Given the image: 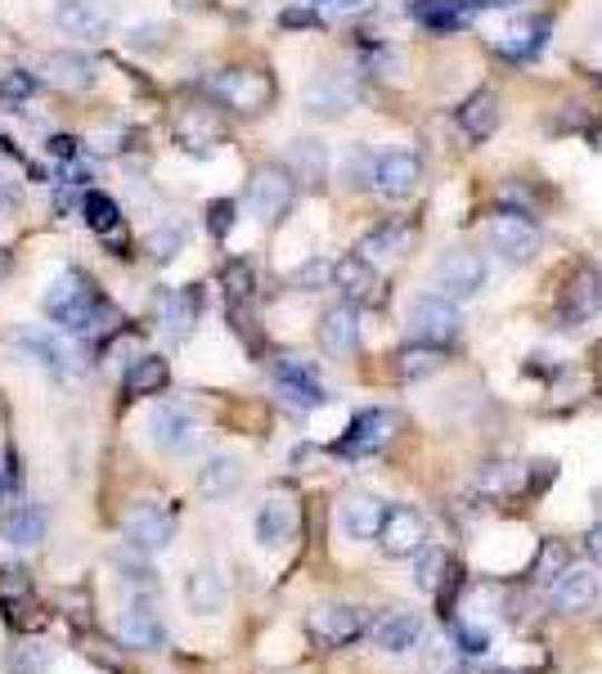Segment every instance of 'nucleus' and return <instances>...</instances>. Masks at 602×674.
I'll return each instance as SVG.
<instances>
[{
  "instance_id": "nucleus-37",
  "label": "nucleus",
  "mask_w": 602,
  "mask_h": 674,
  "mask_svg": "<svg viewBox=\"0 0 602 674\" xmlns=\"http://www.w3.org/2000/svg\"><path fill=\"white\" fill-rule=\"evenodd\" d=\"M544 32H549V23H544V19H531V23L509 28V32H504V54H513V59H531V54L544 46Z\"/></svg>"
},
{
  "instance_id": "nucleus-23",
  "label": "nucleus",
  "mask_w": 602,
  "mask_h": 674,
  "mask_svg": "<svg viewBox=\"0 0 602 674\" xmlns=\"http://www.w3.org/2000/svg\"><path fill=\"white\" fill-rule=\"evenodd\" d=\"M185 603L194 616H220L225 603H229V589H225V576L216 567H194L185 576Z\"/></svg>"
},
{
  "instance_id": "nucleus-7",
  "label": "nucleus",
  "mask_w": 602,
  "mask_h": 674,
  "mask_svg": "<svg viewBox=\"0 0 602 674\" xmlns=\"http://www.w3.org/2000/svg\"><path fill=\"white\" fill-rule=\"evenodd\" d=\"M55 28L72 41H103L108 28H112V10L103 6V0H55Z\"/></svg>"
},
{
  "instance_id": "nucleus-53",
  "label": "nucleus",
  "mask_w": 602,
  "mask_h": 674,
  "mask_svg": "<svg viewBox=\"0 0 602 674\" xmlns=\"http://www.w3.org/2000/svg\"><path fill=\"white\" fill-rule=\"evenodd\" d=\"M467 6H481V10H517L522 0H467Z\"/></svg>"
},
{
  "instance_id": "nucleus-27",
  "label": "nucleus",
  "mask_w": 602,
  "mask_h": 674,
  "mask_svg": "<svg viewBox=\"0 0 602 674\" xmlns=\"http://www.w3.org/2000/svg\"><path fill=\"white\" fill-rule=\"evenodd\" d=\"M41 77L59 90H86L95 81V63L77 50H55V54L41 59Z\"/></svg>"
},
{
  "instance_id": "nucleus-13",
  "label": "nucleus",
  "mask_w": 602,
  "mask_h": 674,
  "mask_svg": "<svg viewBox=\"0 0 602 674\" xmlns=\"http://www.w3.org/2000/svg\"><path fill=\"white\" fill-rule=\"evenodd\" d=\"M423 539H427L423 513L409 508V504H396V508L387 504V517H383V531H378V548L387 557H414L423 548Z\"/></svg>"
},
{
  "instance_id": "nucleus-42",
  "label": "nucleus",
  "mask_w": 602,
  "mask_h": 674,
  "mask_svg": "<svg viewBox=\"0 0 602 674\" xmlns=\"http://www.w3.org/2000/svg\"><path fill=\"white\" fill-rule=\"evenodd\" d=\"M454 647H458L463 656H486V652H491V634L476 630V625H458V630H454Z\"/></svg>"
},
{
  "instance_id": "nucleus-20",
  "label": "nucleus",
  "mask_w": 602,
  "mask_h": 674,
  "mask_svg": "<svg viewBox=\"0 0 602 674\" xmlns=\"http://www.w3.org/2000/svg\"><path fill=\"white\" fill-rule=\"evenodd\" d=\"M333 284L342 288V297H346L351 306H374V301H383V279H378L374 261H365V257L337 261V266H333Z\"/></svg>"
},
{
  "instance_id": "nucleus-48",
  "label": "nucleus",
  "mask_w": 602,
  "mask_h": 674,
  "mask_svg": "<svg viewBox=\"0 0 602 674\" xmlns=\"http://www.w3.org/2000/svg\"><path fill=\"white\" fill-rule=\"evenodd\" d=\"M225 284H229V297H234V301H244V297L253 293V270H248L244 261H234V266L225 270Z\"/></svg>"
},
{
  "instance_id": "nucleus-32",
  "label": "nucleus",
  "mask_w": 602,
  "mask_h": 674,
  "mask_svg": "<svg viewBox=\"0 0 602 674\" xmlns=\"http://www.w3.org/2000/svg\"><path fill=\"white\" fill-rule=\"evenodd\" d=\"M458 127H463L467 140H486V136L500 127V99H495L491 90L467 95L463 108H458Z\"/></svg>"
},
{
  "instance_id": "nucleus-33",
  "label": "nucleus",
  "mask_w": 602,
  "mask_h": 674,
  "mask_svg": "<svg viewBox=\"0 0 602 674\" xmlns=\"http://www.w3.org/2000/svg\"><path fill=\"white\" fill-rule=\"evenodd\" d=\"M14 347L28 356V360H37L41 369H50V374H63V347L55 343L50 333H41V328H32V324H23V328H14Z\"/></svg>"
},
{
  "instance_id": "nucleus-21",
  "label": "nucleus",
  "mask_w": 602,
  "mask_h": 674,
  "mask_svg": "<svg viewBox=\"0 0 602 674\" xmlns=\"http://www.w3.org/2000/svg\"><path fill=\"white\" fill-rule=\"evenodd\" d=\"M154 310H158V324L171 343H185L194 333V319H198V293L194 288H162L154 297Z\"/></svg>"
},
{
  "instance_id": "nucleus-4",
  "label": "nucleus",
  "mask_w": 602,
  "mask_h": 674,
  "mask_svg": "<svg viewBox=\"0 0 602 674\" xmlns=\"http://www.w3.org/2000/svg\"><path fill=\"white\" fill-rule=\"evenodd\" d=\"M211 95L234 112H261L275 99V81L261 68H225L211 77Z\"/></svg>"
},
{
  "instance_id": "nucleus-54",
  "label": "nucleus",
  "mask_w": 602,
  "mask_h": 674,
  "mask_svg": "<svg viewBox=\"0 0 602 674\" xmlns=\"http://www.w3.org/2000/svg\"><path fill=\"white\" fill-rule=\"evenodd\" d=\"M315 23V14H302V10H288L284 14V28H310Z\"/></svg>"
},
{
  "instance_id": "nucleus-24",
  "label": "nucleus",
  "mask_w": 602,
  "mask_h": 674,
  "mask_svg": "<svg viewBox=\"0 0 602 674\" xmlns=\"http://www.w3.org/2000/svg\"><path fill=\"white\" fill-rule=\"evenodd\" d=\"M598 310H602V279H598V270H580L562 293V324L566 328L589 324Z\"/></svg>"
},
{
  "instance_id": "nucleus-30",
  "label": "nucleus",
  "mask_w": 602,
  "mask_h": 674,
  "mask_svg": "<svg viewBox=\"0 0 602 674\" xmlns=\"http://www.w3.org/2000/svg\"><path fill=\"white\" fill-rule=\"evenodd\" d=\"M409 19L436 37L458 32L467 23V0H409Z\"/></svg>"
},
{
  "instance_id": "nucleus-26",
  "label": "nucleus",
  "mask_w": 602,
  "mask_h": 674,
  "mask_svg": "<svg viewBox=\"0 0 602 674\" xmlns=\"http://www.w3.org/2000/svg\"><path fill=\"white\" fill-rule=\"evenodd\" d=\"M46 535V513L37 504H10V508H0V539L14 544V548H32L41 544Z\"/></svg>"
},
{
  "instance_id": "nucleus-52",
  "label": "nucleus",
  "mask_w": 602,
  "mask_h": 674,
  "mask_svg": "<svg viewBox=\"0 0 602 674\" xmlns=\"http://www.w3.org/2000/svg\"><path fill=\"white\" fill-rule=\"evenodd\" d=\"M584 548H589V557H593L598 567H602V526H593V531L584 535Z\"/></svg>"
},
{
  "instance_id": "nucleus-1",
  "label": "nucleus",
  "mask_w": 602,
  "mask_h": 674,
  "mask_svg": "<svg viewBox=\"0 0 602 674\" xmlns=\"http://www.w3.org/2000/svg\"><path fill=\"white\" fill-rule=\"evenodd\" d=\"M46 315H50L59 328H68V333L112 328V319H117V310L108 306V297H103V293L95 288V279L81 275V270H63V275L50 284V293H46Z\"/></svg>"
},
{
  "instance_id": "nucleus-18",
  "label": "nucleus",
  "mask_w": 602,
  "mask_h": 674,
  "mask_svg": "<svg viewBox=\"0 0 602 674\" xmlns=\"http://www.w3.org/2000/svg\"><path fill=\"white\" fill-rule=\"evenodd\" d=\"M194 436H198V423H194V414H189L185 405H158V409L149 414V440H154L158 449H167V455H180V449H189Z\"/></svg>"
},
{
  "instance_id": "nucleus-50",
  "label": "nucleus",
  "mask_w": 602,
  "mask_h": 674,
  "mask_svg": "<svg viewBox=\"0 0 602 674\" xmlns=\"http://www.w3.org/2000/svg\"><path fill=\"white\" fill-rule=\"evenodd\" d=\"M19 207V189L6 180V176H0V216H6V211H14Z\"/></svg>"
},
{
  "instance_id": "nucleus-38",
  "label": "nucleus",
  "mask_w": 602,
  "mask_h": 674,
  "mask_svg": "<svg viewBox=\"0 0 602 674\" xmlns=\"http://www.w3.org/2000/svg\"><path fill=\"white\" fill-rule=\"evenodd\" d=\"M445 553H436V548H418L414 553V585L423 589V594H436L441 589V576H445Z\"/></svg>"
},
{
  "instance_id": "nucleus-34",
  "label": "nucleus",
  "mask_w": 602,
  "mask_h": 674,
  "mask_svg": "<svg viewBox=\"0 0 602 674\" xmlns=\"http://www.w3.org/2000/svg\"><path fill=\"white\" fill-rule=\"evenodd\" d=\"M167 383H171V369H167L162 356H136L131 369H127V378H122L127 396H158Z\"/></svg>"
},
{
  "instance_id": "nucleus-45",
  "label": "nucleus",
  "mask_w": 602,
  "mask_h": 674,
  "mask_svg": "<svg viewBox=\"0 0 602 674\" xmlns=\"http://www.w3.org/2000/svg\"><path fill=\"white\" fill-rule=\"evenodd\" d=\"M207 230H211L216 239H225V235L234 230V202H229V198L207 202Z\"/></svg>"
},
{
  "instance_id": "nucleus-19",
  "label": "nucleus",
  "mask_w": 602,
  "mask_h": 674,
  "mask_svg": "<svg viewBox=\"0 0 602 674\" xmlns=\"http://www.w3.org/2000/svg\"><path fill=\"white\" fill-rule=\"evenodd\" d=\"M319 347L328 356H337V360L359 351V315H355L351 301H337V306H328L319 315Z\"/></svg>"
},
{
  "instance_id": "nucleus-3",
  "label": "nucleus",
  "mask_w": 602,
  "mask_h": 674,
  "mask_svg": "<svg viewBox=\"0 0 602 674\" xmlns=\"http://www.w3.org/2000/svg\"><path fill=\"white\" fill-rule=\"evenodd\" d=\"M405 324H409V337H414V343L445 347V343H454V337H458L463 315H458V306H454V301H445L441 293H423V297H414V301H409Z\"/></svg>"
},
{
  "instance_id": "nucleus-49",
  "label": "nucleus",
  "mask_w": 602,
  "mask_h": 674,
  "mask_svg": "<svg viewBox=\"0 0 602 674\" xmlns=\"http://www.w3.org/2000/svg\"><path fill=\"white\" fill-rule=\"evenodd\" d=\"M50 661H55V656H50V647H37V652H19V661H14V665H19V674H46V670H50Z\"/></svg>"
},
{
  "instance_id": "nucleus-25",
  "label": "nucleus",
  "mask_w": 602,
  "mask_h": 674,
  "mask_svg": "<svg viewBox=\"0 0 602 674\" xmlns=\"http://www.w3.org/2000/svg\"><path fill=\"white\" fill-rule=\"evenodd\" d=\"M257 544L261 548H284L288 539H293V531H297V508H293V499H284V495H270L261 508H257Z\"/></svg>"
},
{
  "instance_id": "nucleus-57",
  "label": "nucleus",
  "mask_w": 602,
  "mask_h": 674,
  "mask_svg": "<svg viewBox=\"0 0 602 674\" xmlns=\"http://www.w3.org/2000/svg\"><path fill=\"white\" fill-rule=\"evenodd\" d=\"M0 149H6V153H14V145H10V140H6V136H0Z\"/></svg>"
},
{
  "instance_id": "nucleus-15",
  "label": "nucleus",
  "mask_w": 602,
  "mask_h": 674,
  "mask_svg": "<svg viewBox=\"0 0 602 674\" xmlns=\"http://www.w3.org/2000/svg\"><path fill=\"white\" fill-rule=\"evenodd\" d=\"M369 638H374V647L378 652H387V656H409L418 643H423V616L418 612H383L378 621H374V630H365Z\"/></svg>"
},
{
  "instance_id": "nucleus-58",
  "label": "nucleus",
  "mask_w": 602,
  "mask_h": 674,
  "mask_svg": "<svg viewBox=\"0 0 602 674\" xmlns=\"http://www.w3.org/2000/svg\"><path fill=\"white\" fill-rule=\"evenodd\" d=\"M315 6H333V0H315Z\"/></svg>"
},
{
  "instance_id": "nucleus-17",
  "label": "nucleus",
  "mask_w": 602,
  "mask_h": 674,
  "mask_svg": "<svg viewBox=\"0 0 602 674\" xmlns=\"http://www.w3.org/2000/svg\"><path fill=\"white\" fill-rule=\"evenodd\" d=\"M598 594H602V585H598V576H593L589 567H566L557 581H549V603H553L562 616L589 612V607L598 603Z\"/></svg>"
},
{
  "instance_id": "nucleus-43",
  "label": "nucleus",
  "mask_w": 602,
  "mask_h": 674,
  "mask_svg": "<svg viewBox=\"0 0 602 674\" xmlns=\"http://www.w3.org/2000/svg\"><path fill=\"white\" fill-rule=\"evenodd\" d=\"M37 72H23V68H14V72H6L0 77V95L6 99H28V95H37Z\"/></svg>"
},
{
  "instance_id": "nucleus-22",
  "label": "nucleus",
  "mask_w": 602,
  "mask_h": 674,
  "mask_svg": "<svg viewBox=\"0 0 602 674\" xmlns=\"http://www.w3.org/2000/svg\"><path fill=\"white\" fill-rule=\"evenodd\" d=\"M383 517H387V504H383L378 495H355V499H346V504H342L337 526H342V535H346V539L369 544V539H378Z\"/></svg>"
},
{
  "instance_id": "nucleus-35",
  "label": "nucleus",
  "mask_w": 602,
  "mask_h": 674,
  "mask_svg": "<svg viewBox=\"0 0 602 674\" xmlns=\"http://www.w3.org/2000/svg\"><path fill=\"white\" fill-rule=\"evenodd\" d=\"M405 244H409V225H405V220H392V225H378L374 235L359 239L355 257H365V261H374V257H396Z\"/></svg>"
},
{
  "instance_id": "nucleus-41",
  "label": "nucleus",
  "mask_w": 602,
  "mask_h": 674,
  "mask_svg": "<svg viewBox=\"0 0 602 674\" xmlns=\"http://www.w3.org/2000/svg\"><path fill=\"white\" fill-rule=\"evenodd\" d=\"M122 585L136 594H158V572L149 562H122Z\"/></svg>"
},
{
  "instance_id": "nucleus-31",
  "label": "nucleus",
  "mask_w": 602,
  "mask_h": 674,
  "mask_svg": "<svg viewBox=\"0 0 602 674\" xmlns=\"http://www.w3.org/2000/svg\"><path fill=\"white\" fill-rule=\"evenodd\" d=\"M288 176L302 180L306 189H319L324 176H328V149H324L319 140H310V136L293 140V145H288Z\"/></svg>"
},
{
  "instance_id": "nucleus-6",
  "label": "nucleus",
  "mask_w": 602,
  "mask_h": 674,
  "mask_svg": "<svg viewBox=\"0 0 602 674\" xmlns=\"http://www.w3.org/2000/svg\"><path fill=\"white\" fill-rule=\"evenodd\" d=\"M355 99H359V81L351 72H342V68L315 72L306 81V90H302V103H306L310 118H342V112L355 108Z\"/></svg>"
},
{
  "instance_id": "nucleus-59",
  "label": "nucleus",
  "mask_w": 602,
  "mask_h": 674,
  "mask_svg": "<svg viewBox=\"0 0 602 674\" xmlns=\"http://www.w3.org/2000/svg\"><path fill=\"white\" fill-rule=\"evenodd\" d=\"M0 499H6V486H0Z\"/></svg>"
},
{
  "instance_id": "nucleus-11",
  "label": "nucleus",
  "mask_w": 602,
  "mask_h": 674,
  "mask_svg": "<svg viewBox=\"0 0 602 674\" xmlns=\"http://www.w3.org/2000/svg\"><path fill=\"white\" fill-rule=\"evenodd\" d=\"M365 612L351 603H324L310 612V634L319 647H351L355 638H365Z\"/></svg>"
},
{
  "instance_id": "nucleus-56",
  "label": "nucleus",
  "mask_w": 602,
  "mask_h": 674,
  "mask_svg": "<svg viewBox=\"0 0 602 674\" xmlns=\"http://www.w3.org/2000/svg\"><path fill=\"white\" fill-rule=\"evenodd\" d=\"M180 10H207V0H176Z\"/></svg>"
},
{
  "instance_id": "nucleus-55",
  "label": "nucleus",
  "mask_w": 602,
  "mask_h": 674,
  "mask_svg": "<svg viewBox=\"0 0 602 674\" xmlns=\"http://www.w3.org/2000/svg\"><path fill=\"white\" fill-rule=\"evenodd\" d=\"M359 6H365V0H333L328 10H337V14H351V10H359Z\"/></svg>"
},
{
  "instance_id": "nucleus-39",
  "label": "nucleus",
  "mask_w": 602,
  "mask_h": 674,
  "mask_svg": "<svg viewBox=\"0 0 602 674\" xmlns=\"http://www.w3.org/2000/svg\"><path fill=\"white\" fill-rule=\"evenodd\" d=\"M216 140H220V127H216V122H203L198 112H189V118L180 122V145H185L189 153H211Z\"/></svg>"
},
{
  "instance_id": "nucleus-46",
  "label": "nucleus",
  "mask_w": 602,
  "mask_h": 674,
  "mask_svg": "<svg viewBox=\"0 0 602 674\" xmlns=\"http://www.w3.org/2000/svg\"><path fill=\"white\" fill-rule=\"evenodd\" d=\"M185 244V225H167V230H158L154 239H149V248H154V257L158 261H167V257H176V248Z\"/></svg>"
},
{
  "instance_id": "nucleus-9",
  "label": "nucleus",
  "mask_w": 602,
  "mask_h": 674,
  "mask_svg": "<svg viewBox=\"0 0 602 674\" xmlns=\"http://www.w3.org/2000/svg\"><path fill=\"white\" fill-rule=\"evenodd\" d=\"M396 432H401V414L374 405V409H359L351 418V427H346V436H342L337 449H342V455H374V449H383Z\"/></svg>"
},
{
  "instance_id": "nucleus-44",
  "label": "nucleus",
  "mask_w": 602,
  "mask_h": 674,
  "mask_svg": "<svg viewBox=\"0 0 602 674\" xmlns=\"http://www.w3.org/2000/svg\"><path fill=\"white\" fill-rule=\"evenodd\" d=\"M293 284H297V288H306V293H315V288L333 284V261H306L302 270H293Z\"/></svg>"
},
{
  "instance_id": "nucleus-36",
  "label": "nucleus",
  "mask_w": 602,
  "mask_h": 674,
  "mask_svg": "<svg viewBox=\"0 0 602 674\" xmlns=\"http://www.w3.org/2000/svg\"><path fill=\"white\" fill-rule=\"evenodd\" d=\"M441 360H445V351H441V347H432V343H409V347L396 356V369H401V378L418 383V378L436 374V369H441Z\"/></svg>"
},
{
  "instance_id": "nucleus-40",
  "label": "nucleus",
  "mask_w": 602,
  "mask_h": 674,
  "mask_svg": "<svg viewBox=\"0 0 602 674\" xmlns=\"http://www.w3.org/2000/svg\"><path fill=\"white\" fill-rule=\"evenodd\" d=\"M517 482H522V473L513 464H481V473H476V490L481 495H509Z\"/></svg>"
},
{
  "instance_id": "nucleus-29",
  "label": "nucleus",
  "mask_w": 602,
  "mask_h": 674,
  "mask_svg": "<svg viewBox=\"0 0 602 674\" xmlns=\"http://www.w3.org/2000/svg\"><path fill=\"white\" fill-rule=\"evenodd\" d=\"M81 216H86V225H90L95 235L112 239V248H117V252L127 248V235H122V207H117V198H108V194L90 189V194L81 198Z\"/></svg>"
},
{
  "instance_id": "nucleus-16",
  "label": "nucleus",
  "mask_w": 602,
  "mask_h": 674,
  "mask_svg": "<svg viewBox=\"0 0 602 674\" xmlns=\"http://www.w3.org/2000/svg\"><path fill=\"white\" fill-rule=\"evenodd\" d=\"M117 634H122V643L136 647V652H162V647H167V621H162L158 607H149L145 598H136V603L122 612V621H117Z\"/></svg>"
},
{
  "instance_id": "nucleus-2",
  "label": "nucleus",
  "mask_w": 602,
  "mask_h": 674,
  "mask_svg": "<svg viewBox=\"0 0 602 674\" xmlns=\"http://www.w3.org/2000/svg\"><path fill=\"white\" fill-rule=\"evenodd\" d=\"M122 535H127V544H131L140 557L162 553V548L176 539V508L162 504V499H140V504H131V513L122 517Z\"/></svg>"
},
{
  "instance_id": "nucleus-51",
  "label": "nucleus",
  "mask_w": 602,
  "mask_h": 674,
  "mask_svg": "<svg viewBox=\"0 0 602 674\" xmlns=\"http://www.w3.org/2000/svg\"><path fill=\"white\" fill-rule=\"evenodd\" d=\"M50 153H55V158H77V140H72V136H55V140H50Z\"/></svg>"
},
{
  "instance_id": "nucleus-8",
  "label": "nucleus",
  "mask_w": 602,
  "mask_h": 674,
  "mask_svg": "<svg viewBox=\"0 0 602 674\" xmlns=\"http://www.w3.org/2000/svg\"><path fill=\"white\" fill-rule=\"evenodd\" d=\"M486 239H491V252H500L509 266H526V261H535V252H540V230H535V220L513 216V211H504V216L491 220Z\"/></svg>"
},
{
  "instance_id": "nucleus-14",
  "label": "nucleus",
  "mask_w": 602,
  "mask_h": 674,
  "mask_svg": "<svg viewBox=\"0 0 602 674\" xmlns=\"http://www.w3.org/2000/svg\"><path fill=\"white\" fill-rule=\"evenodd\" d=\"M369 180H374V189L383 198H409L418 189V180H423V162L409 149H392V153L374 158V176Z\"/></svg>"
},
{
  "instance_id": "nucleus-10",
  "label": "nucleus",
  "mask_w": 602,
  "mask_h": 674,
  "mask_svg": "<svg viewBox=\"0 0 602 674\" xmlns=\"http://www.w3.org/2000/svg\"><path fill=\"white\" fill-rule=\"evenodd\" d=\"M270 374H275V391H279L293 409H319V405L328 400L319 374H315L306 360H297V356H279Z\"/></svg>"
},
{
  "instance_id": "nucleus-5",
  "label": "nucleus",
  "mask_w": 602,
  "mask_h": 674,
  "mask_svg": "<svg viewBox=\"0 0 602 674\" xmlns=\"http://www.w3.org/2000/svg\"><path fill=\"white\" fill-rule=\"evenodd\" d=\"M432 288H436L445 301L463 306V301H472L481 288H486V261H481L476 252H445V257L432 266Z\"/></svg>"
},
{
  "instance_id": "nucleus-28",
  "label": "nucleus",
  "mask_w": 602,
  "mask_h": 674,
  "mask_svg": "<svg viewBox=\"0 0 602 674\" xmlns=\"http://www.w3.org/2000/svg\"><path fill=\"white\" fill-rule=\"evenodd\" d=\"M238 486H244V459L238 455H211L198 468V490L203 499H229Z\"/></svg>"
},
{
  "instance_id": "nucleus-12",
  "label": "nucleus",
  "mask_w": 602,
  "mask_h": 674,
  "mask_svg": "<svg viewBox=\"0 0 602 674\" xmlns=\"http://www.w3.org/2000/svg\"><path fill=\"white\" fill-rule=\"evenodd\" d=\"M248 207H253V216L266 220V225L284 220L288 207H293V176H288L284 167H261V171L248 180Z\"/></svg>"
},
{
  "instance_id": "nucleus-47",
  "label": "nucleus",
  "mask_w": 602,
  "mask_h": 674,
  "mask_svg": "<svg viewBox=\"0 0 602 674\" xmlns=\"http://www.w3.org/2000/svg\"><path fill=\"white\" fill-rule=\"evenodd\" d=\"M549 572H557V576L566 572V548H562V544H544V548H540V567H535V576L549 581Z\"/></svg>"
}]
</instances>
